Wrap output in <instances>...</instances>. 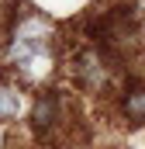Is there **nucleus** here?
<instances>
[{
    "label": "nucleus",
    "instance_id": "nucleus-1",
    "mask_svg": "<svg viewBox=\"0 0 145 149\" xmlns=\"http://www.w3.org/2000/svg\"><path fill=\"white\" fill-rule=\"evenodd\" d=\"M3 63L24 83H45L55 73V24L41 14H24L10 28Z\"/></svg>",
    "mask_w": 145,
    "mask_h": 149
},
{
    "label": "nucleus",
    "instance_id": "nucleus-2",
    "mask_svg": "<svg viewBox=\"0 0 145 149\" xmlns=\"http://www.w3.org/2000/svg\"><path fill=\"white\" fill-rule=\"evenodd\" d=\"M28 111V101H24V90L17 83H0V125L3 121H14Z\"/></svg>",
    "mask_w": 145,
    "mask_h": 149
},
{
    "label": "nucleus",
    "instance_id": "nucleus-3",
    "mask_svg": "<svg viewBox=\"0 0 145 149\" xmlns=\"http://www.w3.org/2000/svg\"><path fill=\"white\" fill-rule=\"evenodd\" d=\"M124 114H128L131 121L145 125V87H135V90H128V97H124Z\"/></svg>",
    "mask_w": 145,
    "mask_h": 149
},
{
    "label": "nucleus",
    "instance_id": "nucleus-4",
    "mask_svg": "<svg viewBox=\"0 0 145 149\" xmlns=\"http://www.w3.org/2000/svg\"><path fill=\"white\" fill-rule=\"evenodd\" d=\"M3 139H7V132H3V125H0V149H3Z\"/></svg>",
    "mask_w": 145,
    "mask_h": 149
}]
</instances>
